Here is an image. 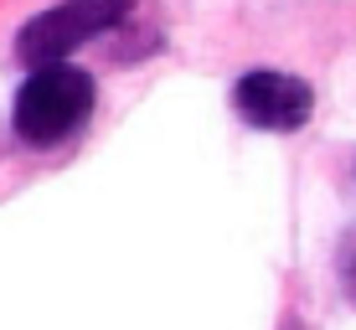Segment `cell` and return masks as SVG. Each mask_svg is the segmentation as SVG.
<instances>
[{
  "instance_id": "6da1fadb",
  "label": "cell",
  "mask_w": 356,
  "mask_h": 330,
  "mask_svg": "<svg viewBox=\"0 0 356 330\" xmlns=\"http://www.w3.org/2000/svg\"><path fill=\"white\" fill-rule=\"evenodd\" d=\"M93 104H98L93 72H83L78 63H42L16 88L10 134L26 150H57L93 119Z\"/></svg>"
},
{
  "instance_id": "7a4b0ae2",
  "label": "cell",
  "mask_w": 356,
  "mask_h": 330,
  "mask_svg": "<svg viewBox=\"0 0 356 330\" xmlns=\"http://www.w3.org/2000/svg\"><path fill=\"white\" fill-rule=\"evenodd\" d=\"M145 0H57V6L36 10L26 26L16 31V57L26 67L42 63H67L78 47H88L93 36L124 26Z\"/></svg>"
},
{
  "instance_id": "3957f363",
  "label": "cell",
  "mask_w": 356,
  "mask_h": 330,
  "mask_svg": "<svg viewBox=\"0 0 356 330\" xmlns=\"http://www.w3.org/2000/svg\"><path fill=\"white\" fill-rule=\"evenodd\" d=\"M232 108H238L243 124H253L264 134H294L315 114V88L305 78H294V72L253 67L232 83Z\"/></svg>"
},
{
  "instance_id": "277c9868",
  "label": "cell",
  "mask_w": 356,
  "mask_h": 330,
  "mask_svg": "<svg viewBox=\"0 0 356 330\" xmlns=\"http://www.w3.org/2000/svg\"><path fill=\"white\" fill-rule=\"evenodd\" d=\"M330 263H336V289H341V299L356 310V222L336 238V258H330Z\"/></svg>"
}]
</instances>
